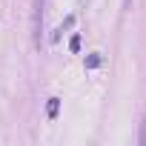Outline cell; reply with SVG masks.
<instances>
[{
  "label": "cell",
  "mask_w": 146,
  "mask_h": 146,
  "mask_svg": "<svg viewBox=\"0 0 146 146\" xmlns=\"http://www.w3.org/2000/svg\"><path fill=\"white\" fill-rule=\"evenodd\" d=\"M57 109H60V98H49V106H46L49 120H54V117H57Z\"/></svg>",
  "instance_id": "obj_1"
},
{
  "label": "cell",
  "mask_w": 146,
  "mask_h": 146,
  "mask_svg": "<svg viewBox=\"0 0 146 146\" xmlns=\"http://www.w3.org/2000/svg\"><path fill=\"white\" fill-rule=\"evenodd\" d=\"M100 63H103V54H100V52H95V54L86 57V69H98Z\"/></svg>",
  "instance_id": "obj_2"
},
{
  "label": "cell",
  "mask_w": 146,
  "mask_h": 146,
  "mask_svg": "<svg viewBox=\"0 0 146 146\" xmlns=\"http://www.w3.org/2000/svg\"><path fill=\"white\" fill-rule=\"evenodd\" d=\"M72 26H75V17H72V15H69V17H66V20H63V26H60V29H57V32H63V29H72Z\"/></svg>",
  "instance_id": "obj_5"
},
{
  "label": "cell",
  "mask_w": 146,
  "mask_h": 146,
  "mask_svg": "<svg viewBox=\"0 0 146 146\" xmlns=\"http://www.w3.org/2000/svg\"><path fill=\"white\" fill-rule=\"evenodd\" d=\"M69 49H72V52H80V35H72V40H69Z\"/></svg>",
  "instance_id": "obj_3"
},
{
  "label": "cell",
  "mask_w": 146,
  "mask_h": 146,
  "mask_svg": "<svg viewBox=\"0 0 146 146\" xmlns=\"http://www.w3.org/2000/svg\"><path fill=\"white\" fill-rule=\"evenodd\" d=\"M137 143H140V146H146V120L140 123V135H137Z\"/></svg>",
  "instance_id": "obj_4"
}]
</instances>
